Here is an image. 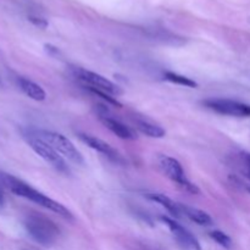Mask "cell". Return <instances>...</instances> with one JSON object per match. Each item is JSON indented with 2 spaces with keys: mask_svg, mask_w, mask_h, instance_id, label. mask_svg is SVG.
Returning <instances> with one entry per match:
<instances>
[{
  "mask_svg": "<svg viewBox=\"0 0 250 250\" xmlns=\"http://www.w3.org/2000/svg\"><path fill=\"white\" fill-rule=\"evenodd\" d=\"M247 189H248V192H249V194H250V187L247 188Z\"/></svg>",
  "mask_w": 250,
  "mask_h": 250,
  "instance_id": "ffe728a7",
  "label": "cell"
},
{
  "mask_svg": "<svg viewBox=\"0 0 250 250\" xmlns=\"http://www.w3.org/2000/svg\"><path fill=\"white\" fill-rule=\"evenodd\" d=\"M161 221L168 227V229L171 231V233L173 234V237L176 238V241L178 242L180 246H182L183 248L186 249H190V250H200L202 247H200L199 242L198 239L188 231L187 229H185L183 226H181L180 224H177L173 220L168 219L166 216H161L160 217Z\"/></svg>",
  "mask_w": 250,
  "mask_h": 250,
  "instance_id": "ba28073f",
  "label": "cell"
},
{
  "mask_svg": "<svg viewBox=\"0 0 250 250\" xmlns=\"http://www.w3.org/2000/svg\"><path fill=\"white\" fill-rule=\"evenodd\" d=\"M204 105L215 112L227 116L250 117V105L232 99H208Z\"/></svg>",
  "mask_w": 250,
  "mask_h": 250,
  "instance_id": "8992f818",
  "label": "cell"
},
{
  "mask_svg": "<svg viewBox=\"0 0 250 250\" xmlns=\"http://www.w3.org/2000/svg\"><path fill=\"white\" fill-rule=\"evenodd\" d=\"M165 78L170 82L175 83V84H180V85H185V87H189V88H195L197 87V82H194L190 78L186 77V76L178 75V73L175 72H166L165 73Z\"/></svg>",
  "mask_w": 250,
  "mask_h": 250,
  "instance_id": "9a60e30c",
  "label": "cell"
},
{
  "mask_svg": "<svg viewBox=\"0 0 250 250\" xmlns=\"http://www.w3.org/2000/svg\"><path fill=\"white\" fill-rule=\"evenodd\" d=\"M181 214L187 216L190 221L195 222V224L200 225V226H209L212 224V219L210 217L209 214H207L203 210L197 209V208L188 207V205L180 204Z\"/></svg>",
  "mask_w": 250,
  "mask_h": 250,
  "instance_id": "4fadbf2b",
  "label": "cell"
},
{
  "mask_svg": "<svg viewBox=\"0 0 250 250\" xmlns=\"http://www.w3.org/2000/svg\"><path fill=\"white\" fill-rule=\"evenodd\" d=\"M241 166L244 176L250 181V153L241 154Z\"/></svg>",
  "mask_w": 250,
  "mask_h": 250,
  "instance_id": "e0dca14e",
  "label": "cell"
},
{
  "mask_svg": "<svg viewBox=\"0 0 250 250\" xmlns=\"http://www.w3.org/2000/svg\"><path fill=\"white\" fill-rule=\"evenodd\" d=\"M210 237L216 242L217 244H220L221 247L226 249H231L232 247V239L227 236L226 233L221 231H212L210 232Z\"/></svg>",
  "mask_w": 250,
  "mask_h": 250,
  "instance_id": "2e32d148",
  "label": "cell"
},
{
  "mask_svg": "<svg viewBox=\"0 0 250 250\" xmlns=\"http://www.w3.org/2000/svg\"><path fill=\"white\" fill-rule=\"evenodd\" d=\"M24 137H26V141L27 143H28V146H31L41 158H43L46 163L53 165L56 170L61 171V172H68V167L67 165H66L63 158L53 148V146H50L46 142H44L43 139L37 137L32 131L28 132Z\"/></svg>",
  "mask_w": 250,
  "mask_h": 250,
  "instance_id": "5b68a950",
  "label": "cell"
},
{
  "mask_svg": "<svg viewBox=\"0 0 250 250\" xmlns=\"http://www.w3.org/2000/svg\"><path fill=\"white\" fill-rule=\"evenodd\" d=\"M100 121H102L103 125H104L106 128H109L112 133L116 134L119 138H122V139L136 138V134L133 133V131H132L129 127H127L126 125L120 122L119 120L112 119V117L106 116V115H102V116H100Z\"/></svg>",
  "mask_w": 250,
  "mask_h": 250,
  "instance_id": "30bf717a",
  "label": "cell"
},
{
  "mask_svg": "<svg viewBox=\"0 0 250 250\" xmlns=\"http://www.w3.org/2000/svg\"><path fill=\"white\" fill-rule=\"evenodd\" d=\"M23 225L28 236L41 246H53L59 237V229L56 225L48 217L42 215H28L24 219Z\"/></svg>",
  "mask_w": 250,
  "mask_h": 250,
  "instance_id": "7a4b0ae2",
  "label": "cell"
},
{
  "mask_svg": "<svg viewBox=\"0 0 250 250\" xmlns=\"http://www.w3.org/2000/svg\"><path fill=\"white\" fill-rule=\"evenodd\" d=\"M76 75L78 76L81 81H83L84 85H88V87H93L95 89H99L102 92L107 93L111 97H119L121 95L122 89L117 84H115L114 82H111L110 80H107L104 76L99 75V73L92 72V71L83 70V68H77L76 70Z\"/></svg>",
  "mask_w": 250,
  "mask_h": 250,
  "instance_id": "52a82bcc",
  "label": "cell"
},
{
  "mask_svg": "<svg viewBox=\"0 0 250 250\" xmlns=\"http://www.w3.org/2000/svg\"><path fill=\"white\" fill-rule=\"evenodd\" d=\"M28 20L34 24V26L39 27V28H46L48 27V21L45 19L37 16H28Z\"/></svg>",
  "mask_w": 250,
  "mask_h": 250,
  "instance_id": "ac0fdd59",
  "label": "cell"
},
{
  "mask_svg": "<svg viewBox=\"0 0 250 250\" xmlns=\"http://www.w3.org/2000/svg\"><path fill=\"white\" fill-rule=\"evenodd\" d=\"M144 197L148 198L151 202H155L158 204H160L161 207L165 208L168 212H171V215L176 217L181 216V209H180V203L173 202L171 198L166 197L165 194H161V193H155V192H146L144 193Z\"/></svg>",
  "mask_w": 250,
  "mask_h": 250,
  "instance_id": "8fae6325",
  "label": "cell"
},
{
  "mask_svg": "<svg viewBox=\"0 0 250 250\" xmlns=\"http://www.w3.org/2000/svg\"><path fill=\"white\" fill-rule=\"evenodd\" d=\"M159 166H160L161 171L165 173L166 177H168L171 181L177 183L178 187L182 188L185 192L190 193V194H199V188L195 185H193L186 177L185 171H183L180 161L171 158V156L161 155L159 156Z\"/></svg>",
  "mask_w": 250,
  "mask_h": 250,
  "instance_id": "277c9868",
  "label": "cell"
},
{
  "mask_svg": "<svg viewBox=\"0 0 250 250\" xmlns=\"http://www.w3.org/2000/svg\"><path fill=\"white\" fill-rule=\"evenodd\" d=\"M78 137H80L81 141H82L84 144H87L89 148H92V149H94V150L99 151V153L104 154L105 156L112 159V160H116V161L120 160L119 153H117V151L115 150V149L112 148L109 143L104 142L103 139L97 138V137L90 136V134H85V133H81Z\"/></svg>",
  "mask_w": 250,
  "mask_h": 250,
  "instance_id": "9c48e42d",
  "label": "cell"
},
{
  "mask_svg": "<svg viewBox=\"0 0 250 250\" xmlns=\"http://www.w3.org/2000/svg\"><path fill=\"white\" fill-rule=\"evenodd\" d=\"M136 127L139 129V132L150 137V138H163V137H165V129L163 127L158 126V125L151 124V122L144 121V120H137Z\"/></svg>",
  "mask_w": 250,
  "mask_h": 250,
  "instance_id": "5bb4252c",
  "label": "cell"
},
{
  "mask_svg": "<svg viewBox=\"0 0 250 250\" xmlns=\"http://www.w3.org/2000/svg\"><path fill=\"white\" fill-rule=\"evenodd\" d=\"M37 137L43 139L44 142L53 146L62 158L67 159V160L72 161L76 165H82L84 164V159H83L82 154L78 151V149L73 146L72 142L61 133L53 131H46V129H37V131H32Z\"/></svg>",
  "mask_w": 250,
  "mask_h": 250,
  "instance_id": "3957f363",
  "label": "cell"
},
{
  "mask_svg": "<svg viewBox=\"0 0 250 250\" xmlns=\"http://www.w3.org/2000/svg\"><path fill=\"white\" fill-rule=\"evenodd\" d=\"M0 183L2 185V187H6L10 192H12L14 194L19 195V197L24 198V199H28L31 202L36 203L39 207L44 208V209H48L50 211L55 212V214L60 215L63 219H72V215H71L70 210L66 209L62 204L55 202L51 198L46 197L43 193H41L39 190L34 189L33 187H31L29 185H27L23 181L19 180V178L14 177L11 175H7V173H0Z\"/></svg>",
  "mask_w": 250,
  "mask_h": 250,
  "instance_id": "6da1fadb",
  "label": "cell"
},
{
  "mask_svg": "<svg viewBox=\"0 0 250 250\" xmlns=\"http://www.w3.org/2000/svg\"><path fill=\"white\" fill-rule=\"evenodd\" d=\"M5 203V195H4V188H2V185L0 183V208L4 207Z\"/></svg>",
  "mask_w": 250,
  "mask_h": 250,
  "instance_id": "d6986e66",
  "label": "cell"
},
{
  "mask_svg": "<svg viewBox=\"0 0 250 250\" xmlns=\"http://www.w3.org/2000/svg\"><path fill=\"white\" fill-rule=\"evenodd\" d=\"M17 83H19V87L21 88L22 92H23L27 97L31 98V99L37 100V102H42V100L45 99L46 94L45 92H44V89L41 85L37 84L36 82H33V81L27 80V78L24 77H20L19 80H17Z\"/></svg>",
  "mask_w": 250,
  "mask_h": 250,
  "instance_id": "7c38bea8",
  "label": "cell"
}]
</instances>
